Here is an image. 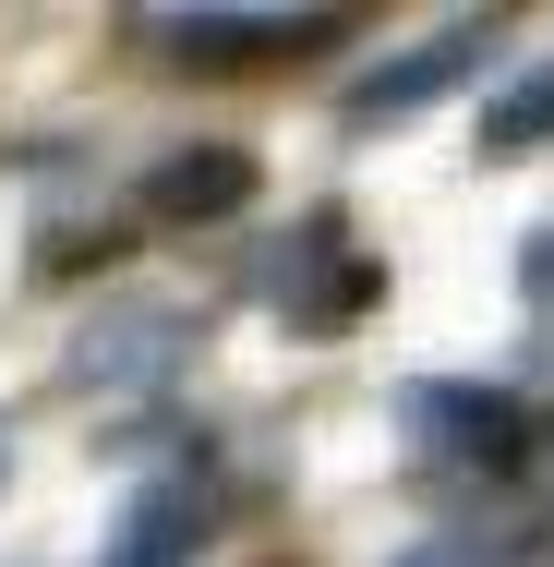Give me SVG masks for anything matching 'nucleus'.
Returning <instances> with one entry per match:
<instances>
[{
	"label": "nucleus",
	"mask_w": 554,
	"mask_h": 567,
	"mask_svg": "<svg viewBox=\"0 0 554 567\" xmlns=\"http://www.w3.org/2000/svg\"><path fill=\"white\" fill-rule=\"evenodd\" d=\"M531 145H554V61H531L519 85L482 97V157H531Z\"/></svg>",
	"instance_id": "8"
},
{
	"label": "nucleus",
	"mask_w": 554,
	"mask_h": 567,
	"mask_svg": "<svg viewBox=\"0 0 554 567\" xmlns=\"http://www.w3.org/2000/svg\"><path fill=\"white\" fill-rule=\"evenodd\" d=\"M241 206H253V145H169L145 169V218H169V229L241 218Z\"/></svg>",
	"instance_id": "7"
},
{
	"label": "nucleus",
	"mask_w": 554,
	"mask_h": 567,
	"mask_svg": "<svg viewBox=\"0 0 554 567\" xmlns=\"http://www.w3.org/2000/svg\"><path fill=\"white\" fill-rule=\"evenodd\" d=\"M0 483H12V423H0Z\"/></svg>",
	"instance_id": "10"
},
{
	"label": "nucleus",
	"mask_w": 554,
	"mask_h": 567,
	"mask_svg": "<svg viewBox=\"0 0 554 567\" xmlns=\"http://www.w3.org/2000/svg\"><path fill=\"white\" fill-rule=\"evenodd\" d=\"M410 447L422 471H531L543 411L506 386H410Z\"/></svg>",
	"instance_id": "2"
},
{
	"label": "nucleus",
	"mask_w": 554,
	"mask_h": 567,
	"mask_svg": "<svg viewBox=\"0 0 554 567\" xmlns=\"http://www.w3.org/2000/svg\"><path fill=\"white\" fill-rule=\"evenodd\" d=\"M519 290H531V315H554V229L519 241Z\"/></svg>",
	"instance_id": "9"
},
{
	"label": "nucleus",
	"mask_w": 554,
	"mask_h": 567,
	"mask_svg": "<svg viewBox=\"0 0 554 567\" xmlns=\"http://www.w3.org/2000/svg\"><path fill=\"white\" fill-rule=\"evenodd\" d=\"M145 37L181 49V61H206V73H253V61H314L349 24H337V12H157Z\"/></svg>",
	"instance_id": "3"
},
{
	"label": "nucleus",
	"mask_w": 554,
	"mask_h": 567,
	"mask_svg": "<svg viewBox=\"0 0 554 567\" xmlns=\"http://www.w3.org/2000/svg\"><path fill=\"white\" fill-rule=\"evenodd\" d=\"M253 290H265V315H290L302 339H337V327H362L374 315V290H386V266L349 241L337 218H302L265 266H253Z\"/></svg>",
	"instance_id": "1"
},
{
	"label": "nucleus",
	"mask_w": 554,
	"mask_h": 567,
	"mask_svg": "<svg viewBox=\"0 0 554 567\" xmlns=\"http://www.w3.org/2000/svg\"><path fill=\"white\" fill-rule=\"evenodd\" d=\"M494 12H458V24H435L422 49H398V61H374L362 85H349V121H410V110H435L446 85H470L482 61H494Z\"/></svg>",
	"instance_id": "4"
},
{
	"label": "nucleus",
	"mask_w": 554,
	"mask_h": 567,
	"mask_svg": "<svg viewBox=\"0 0 554 567\" xmlns=\"http://www.w3.org/2000/svg\"><path fill=\"white\" fill-rule=\"evenodd\" d=\"M181 350H194V327H181L169 302H109V315L73 339V386H169Z\"/></svg>",
	"instance_id": "5"
},
{
	"label": "nucleus",
	"mask_w": 554,
	"mask_h": 567,
	"mask_svg": "<svg viewBox=\"0 0 554 567\" xmlns=\"http://www.w3.org/2000/svg\"><path fill=\"white\" fill-rule=\"evenodd\" d=\"M206 458H169V471H145L133 483V507H121L109 532V567H194V532H206Z\"/></svg>",
	"instance_id": "6"
}]
</instances>
